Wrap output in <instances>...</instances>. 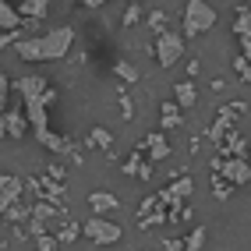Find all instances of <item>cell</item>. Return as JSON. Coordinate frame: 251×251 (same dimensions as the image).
<instances>
[{
    "label": "cell",
    "mask_w": 251,
    "mask_h": 251,
    "mask_svg": "<svg viewBox=\"0 0 251 251\" xmlns=\"http://www.w3.org/2000/svg\"><path fill=\"white\" fill-rule=\"evenodd\" d=\"M71 43H75V28L71 25H57L50 32H39V36H25L14 43V53L28 64H50V60H60L71 53Z\"/></svg>",
    "instance_id": "6da1fadb"
},
{
    "label": "cell",
    "mask_w": 251,
    "mask_h": 251,
    "mask_svg": "<svg viewBox=\"0 0 251 251\" xmlns=\"http://www.w3.org/2000/svg\"><path fill=\"white\" fill-rule=\"evenodd\" d=\"M18 92L25 99V121L32 127V135H36V138L50 135V106H53L57 92L50 89L46 78H39V75H25L18 81Z\"/></svg>",
    "instance_id": "7a4b0ae2"
},
{
    "label": "cell",
    "mask_w": 251,
    "mask_h": 251,
    "mask_svg": "<svg viewBox=\"0 0 251 251\" xmlns=\"http://www.w3.org/2000/svg\"><path fill=\"white\" fill-rule=\"evenodd\" d=\"M216 25V7L209 0H188L184 4V36H202Z\"/></svg>",
    "instance_id": "3957f363"
},
{
    "label": "cell",
    "mask_w": 251,
    "mask_h": 251,
    "mask_svg": "<svg viewBox=\"0 0 251 251\" xmlns=\"http://www.w3.org/2000/svg\"><path fill=\"white\" fill-rule=\"evenodd\" d=\"M81 233H85V241H92V244H117L124 237V230H121V223H113V220H106V216H89L85 223H81Z\"/></svg>",
    "instance_id": "277c9868"
},
{
    "label": "cell",
    "mask_w": 251,
    "mask_h": 251,
    "mask_svg": "<svg viewBox=\"0 0 251 251\" xmlns=\"http://www.w3.org/2000/svg\"><path fill=\"white\" fill-rule=\"evenodd\" d=\"M152 53H156V60H159V68H174V64L184 57V32H170V28L159 32Z\"/></svg>",
    "instance_id": "5b68a950"
},
{
    "label": "cell",
    "mask_w": 251,
    "mask_h": 251,
    "mask_svg": "<svg viewBox=\"0 0 251 251\" xmlns=\"http://www.w3.org/2000/svg\"><path fill=\"white\" fill-rule=\"evenodd\" d=\"M216 170L223 174L226 184H233V188H241V184H251V163L244 156H230V159H216L212 163Z\"/></svg>",
    "instance_id": "8992f818"
},
{
    "label": "cell",
    "mask_w": 251,
    "mask_h": 251,
    "mask_svg": "<svg viewBox=\"0 0 251 251\" xmlns=\"http://www.w3.org/2000/svg\"><path fill=\"white\" fill-rule=\"evenodd\" d=\"M22 191H25L22 177H14V174H0V216H7V212H11V205L22 198Z\"/></svg>",
    "instance_id": "52a82bcc"
},
{
    "label": "cell",
    "mask_w": 251,
    "mask_h": 251,
    "mask_svg": "<svg viewBox=\"0 0 251 251\" xmlns=\"http://www.w3.org/2000/svg\"><path fill=\"white\" fill-rule=\"evenodd\" d=\"M25 110H11L0 113V135H11V138H25Z\"/></svg>",
    "instance_id": "ba28073f"
},
{
    "label": "cell",
    "mask_w": 251,
    "mask_h": 251,
    "mask_svg": "<svg viewBox=\"0 0 251 251\" xmlns=\"http://www.w3.org/2000/svg\"><path fill=\"white\" fill-rule=\"evenodd\" d=\"M25 18L18 14V7L11 0H0V32H22Z\"/></svg>",
    "instance_id": "9c48e42d"
},
{
    "label": "cell",
    "mask_w": 251,
    "mask_h": 251,
    "mask_svg": "<svg viewBox=\"0 0 251 251\" xmlns=\"http://www.w3.org/2000/svg\"><path fill=\"white\" fill-rule=\"evenodd\" d=\"M89 205H92V212H113V209H121V202H117V195H110V191H92L89 195Z\"/></svg>",
    "instance_id": "30bf717a"
},
{
    "label": "cell",
    "mask_w": 251,
    "mask_h": 251,
    "mask_svg": "<svg viewBox=\"0 0 251 251\" xmlns=\"http://www.w3.org/2000/svg\"><path fill=\"white\" fill-rule=\"evenodd\" d=\"M46 11H50V0H22V4H18V14L28 18V22L46 18Z\"/></svg>",
    "instance_id": "8fae6325"
},
{
    "label": "cell",
    "mask_w": 251,
    "mask_h": 251,
    "mask_svg": "<svg viewBox=\"0 0 251 251\" xmlns=\"http://www.w3.org/2000/svg\"><path fill=\"white\" fill-rule=\"evenodd\" d=\"M191 191H195V180H191V177H180L174 188H166L159 198H163V202H180V198H188Z\"/></svg>",
    "instance_id": "7c38bea8"
},
{
    "label": "cell",
    "mask_w": 251,
    "mask_h": 251,
    "mask_svg": "<svg viewBox=\"0 0 251 251\" xmlns=\"http://www.w3.org/2000/svg\"><path fill=\"white\" fill-rule=\"evenodd\" d=\"M174 96H177V106H195V99H198V89H195V81H177L174 85Z\"/></svg>",
    "instance_id": "4fadbf2b"
},
{
    "label": "cell",
    "mask_w": 251,
    "mask_h": 251,
    "mask_svg": "<svg viewBox=\"0 0 251 251\" xmlns=\"http://www.w3.org/2000/svg\"><path fill=\"white\" fill-rule=\"evenodd\" d=\"M149 159H152V163H159V159H166V156H170V145H166V138L159 135V131H156V135H149Z\"/></svg>",
    "instance_id": "5bb4252c"
},
{
    "label": "cell",
    "mask_w": 251,
    "mask_h": 251,
    "mask_svg": "<svg viewBox=\"0 0 251 251\" xmlns=\"http://www.w3.org/2000/svg\"><path fill=\"white\" fill-rule=\"evenodd\" d=\"M202 244H205V226H195L184 237V251H202Z\"/></svg>",
    "instance_id": "9a60e30c"
},
{
    "label": "cell",
    "mask_w": 251,
    "mask_h": 251,
    "mask_svg": "<svg viewBox=\"0 0 251 251\" xmlns=\"http://www.w3.org/2000/svg\"><path fill=\"white\" fill-rule=\"evenodd\" d=\"M163 127H180V106L177 103L163 106Z\"/></svg>",
    "instance_id": "2e32d148"
},
{
    "label": "cell",
    "mask_w": 251,
    "mask_h": 251,
    "mask_svg": "<svg viewBox=\"0 0 251 251\" xmlns=\"http://www.w3.org/2000/svg\"><path fill=\"white\" fill-rule=\"evenodd\" d=\"M7 103H11V78L0 71V113H7Z\"/></svg>",
    "instance_id": "e0dca14e"
},
{
    "label": "cell",
    "mask_w": 251,
    "mask_h": 251,
    "mask_svg": "<svg viewBox=\"0 0 251 251\" xmlns=\"http://www.w3.org/2000/svg\"><path fill=\"white\" fill-rule=\"evenodd\" d=\"M233 32H237V36H244V32H251V11H248V7H241L237 22H233Z\"/></svg>",
    "instance_id": "ac0fdd59"
},
{
    "label": "cell",
    "mask_w": 251,
    "mask_h": 251,
    "mask_svg": "<svg viewBox=\"0 0 251 251\" xmlns=\"http://www.w3.org/2000/svg\"><path fill=\"white\" fill-rule=\"evenodd\" d=\"M113 71H117V75H121L124 81H138V71H135V68H131V64H127V60H117V68H113Z\"/></svg>",
    "instance_id": "d6986e66"
},
{
    "label": "cell",
    "mask_w": 251,
    "mask_h": 251,
    "mask_svg": "<svg viewBox=\"0 0 251 251\" xmlns=\"http://www.w3.org/2000/svg\"><path fill=\"white\" fill-rule=\"evenodd\" d=\"M89 142H92V145H99V149H110V142H113V138L106 135V131H103V127H96V131H92V135H89Z\"/></svg>",
    "instance_id": "ffe728a7"
},
{
    "label": "cell",
    "mask_w": 251,
    "mask_h": 251,
    "mask_svg": "<svg viewBox=\"0 0 251 251\" xmlns=\"http://www.w3.org/2000/svg\"><path fill=\"white\" fill-rule=\"evenodd\" d=\"M237 71H241V81H251V60L248 57H237Z\"/></svg>",
    "instance_id": "44dd1931"
},
{
    "label": "cell",
    "mask_w": 251,
    "mask_h": 251,
    "mask_svg": "<svg viewBox=\"0 0 251 251\" xmlns=\"http://www.w3.org/2000/svg\"><path fill=\"white\" fill-rule=\"evenodd\" d=\"M237 39H241V50H244L241 57H248V60H251V32H244V36H237Z\"/></svg>",
    "instance_id": "7402d4cb"
},
{
    "label": "cell",
    "mask_w": 251,
    "mask_h": 251,
    "mask_svg": "<svg viewBox=\"0 0 251 251\" xmlns=\"http://www.w3.org/2000/svg\"><path fill=\"white\" fill-rule=\"evenodd\" d=\"M138 14H142V11L131 4V7H127V14H124V25H135V22H138Z\"/></svg>",
    "instance_id": "603a6c76"
},
{
    "label": "cell",
    "mask_w": 251,
    "mask_h": 251,
    "mask_svg": "<svg viewBox=\"0 0 251 251\" xmlns=\"http://www.w3.org/2000/svg\"><path fill=\"white\" fill-rule=\"evenodd\" d=\"M230 191H233V184H223V180H220V184H216V198H226Z\"/></svg>",
    "instance_id": "cb8c5ba5"
},
{
    "label": "cell",
    "mask_w": 251,
    "mask_h": 251,
    "mask_svg": "<svg viewBox=\"0 0 251 251\" xmlns=\"http://www.w3.org/2000/svg\"><path fill=\"white\" fill-rule=\"evenodd\" d=\"M81 4H85L89 11H99V7H103V4H110V0H81Z\"/></svg>",
    "instance_id": "d4e9b609"
},
{
    "label": "cell",
    "mask_w": 251,
    "mask_h": 251,
    "mask_svg": "<svg viewBox=\"0 0 251 251\" xmlns=\"http://www.w3.org/2000/svg\"><path fill=\"white\" fill-rule=\"evenodd\" d=\"M131 4H138V0H131Z\"/></svg>",
    "instance_id": "484cf974"
}]
</instances>
